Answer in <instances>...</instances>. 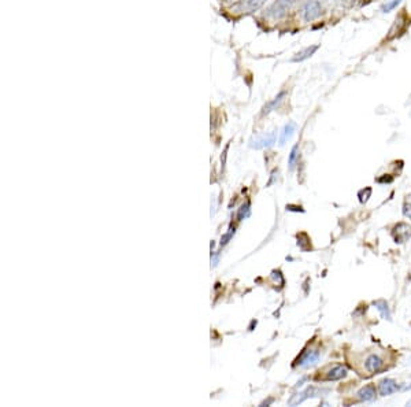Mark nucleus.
<instances>
[{
	"label": "nucleus",
	"instance_id": "1",
	"mask_svg": "<svg viewBox=\"0 0 411 407\" xmlns=\"http://www.w3.org/2000/svg\"><path fill=\"white\" fill-rule=\"evenodd\" d=\"M296 1L297 0H275L267 10V16L273 19H280L295 6Z\"/></svg>",
	"mask_w": 411,
	"mask_h": 407
},
{
	"label": "nucleus",
	"instance_id": "2",
	"mask_svg": "<svg viewBox=\"0 0 411 407\" xmlns=\"http://www.w3.org/2000/svg\"><path fill=\"white\" fill-rule=\"evenodd\" d=\"M322 14V4L318 0H308L306 1L302 8V17L306 22H312Z\"/></svg>",
	"mask_w": 411,
	"mask_h": 407
},
{
	"label": "nucleus",
	"instance_id": "3",
	"mask_svg": "<svg viewBox=\"0 0 411 407\" xmlns=\"http://www.w3.org/2000/svg\"><path fill=\"white\" fill-rule=\"evenodd\" d=\"M392 235H394L396 243H406L409 238H411V226L409 223L404 222L397 223L394 228Z\"/></svg>",
	"mask_w": 411,
	"mask_h": 407
},
{
	"label": "nucleus",
	"instance_id": "4",
	"mask_svg": "<svg viewBox=\"0 0 411 407\" xmlns=\"http://www.w3.org/2000/svg\"><path fill=\"white\" fill-rule=\"evenodd\" d=\"M382 366H384V361H382V358H380V356H378V355H376V354L369 355V356H367V359L365 361V368L369 373H376V372L381 370Z\"/></svg>",
	"mask_w": 411,
	"mask_h": 407
},
{
	"label": "nucleus",
	"instance_id": "5",
	"mask_svg": "<svg viewBox=\"0 0 411 407\" xmlns=\"http://www.w3.org/2000/svg\"><path fill=\"white\" fill-rule=\"evenodd\" d=\"M347 376V368L342 365H335L325 376V381H337Z\"/></svg>",
	"mask_w": 411,
	"mask_h": 407
},
{
	"label": "nucleus",
	"instance_id": "6",
	"mask_svg": "<svg viewBox=\"0 0 411 407\" xmlns=\"http://www.w3.org/2000/svg\"><path fill=\"white\" fill-rule=\"evenodd\" d=\"M275 141V133H269V135H263L260 137H257L255 140L251 141L252 148H265V147H270Z\"/></svg>",
	"mask_w": 411,
	"mask_h": 407
},
{
	"label": "nucleus",
	"instance_id": "7",
	"mask_svg": "<svg viewBox=\"0 0 411 407\" xmlns=\"http://www.w3.org/2000/svg\"><path fill=\"white\" fill-rule=\"evenodd\" d=\"M318 359H320V353L318 351H314V350L312 351H307V353L302 355L299 365L302 368H310L312 365H315L318 362Z\"/></svg>",
	"mask_w": 411,
	"mask_h": 407
},
{
	"label": "nucleus",
	"instance_id": "8",
	"mask_svg": "<svg viewBox=\"0 0 411 407\" xmlns=\"http://www.w3.org/2000/svg\"><path fill=\"white\" fill-rule=\"evenodd\" d=\"M318 48H320V46H318V44H315V46L306 47L305 50H302V51H299L297 54H295V56L292 58V62L297 63V62H303V61H306V59H308V58H311L312 55H314L315 52H317V51H318Z\"/></svg>",
	"mask_w": 411,
	"mask_h": 407
},
{
	"label": "nucleus",
	"instance_id": "9",
	"mask_svg": "<svg viewBox=\"0 0 411 407\" xmlns=\"http://www.w3.org/2000/svg\"><path fill=\"white\" fill-rule=\"evenodd\" d=\"M397 384H396L395 380L392 378H385L382 380L380 383V395L381 396H388V395H392L394 392L397 391Z\"/></svg>",
	"mask_w": 411,
	"mask_h": 407
},
{
	"label": "nucleus",
	"instance_id": "10",
	"mask_svg": "<svg viewBox=\"0 0 411 407\" xmlns=\"http://www.w3.org/2000/svg\"><path fill=\"white\" fill-rule=\"evenodd\" d=\"M358 398L363 402H370L376 398V387L373 384L365 385L362 390L358 391Z\"/></svg>",
	"mask_w": 411,
	"mask_h": 407
},
{
	"label": "nucleus",
	"instance_id": "11",
	"mask_svg": "<svg viewBox=\"0 0 411 407\" xmlns=\"http://www.w3.org/2000/svg\"><path fill=\"white\" fill-rule=\"evenodd\" d=\"M265 3H266V0H243L241 1V8L245 10V11H248V13H252V11L259 10Z\"/></svg>",
	"mask_w": 411,
	"mask_h": 407
},
{
	"label": "nucleus",
	"instance_id": "12",
	"mask_svg": "<svg viewBox=\"0 0 411 407\" xmlns=\"http://www.w3.org/2000/svg\"><path fill=\"white\" fill-rule=\"evenodd\" d=\"M295 131H296V125L293 122H290L288 125H285L281 132V136H280V144H281V146L282 144H285V143L293 136Z\"/></svg>",
	"mask_w": 411,
	"mask_h": 407
},
{
	"label": "nucleus",
	"instance_id": "13",
	"mask_svg": "<svg viewBox=\"0 0 411 407\" xmlns=\"http://www.w3.org/2000/svg\"><path fill=\"white\" fill-rule=\"evenodd\" d=\"M374 306H376V308L380 311L381 317H382L384 320H391V313H389L388 303H387L385 300H377V302H374Z\"/></svg>",
	"mask_w": 411,
	"mask_h": 407
},
{
	"label": "nucleus",
	"instance_id": "14",
	"mask_svg": "<svg viewBox=\"0 0 411 407\" xmlns=\"http://www.w3.org/2000/svg\"><path fill=\"white\" fill-rule=\"evenodd\" d=\"M285 95H287V92L285 91H282V92H280L275 98H274L269 104H267L266 107H265V110H263V114H267L269 111H272V110H274L275 107H278V104L281 103L282 100H284V98H285Z\"/></svg>",
	"mask_w": 411,
	"mask_h": 407
},
{
	"label": "nucleus",
	"instance_id": "15",
	"mask_svg": "<svg viewBox=\"0 0 411 407\" xmlns=\"http://www.w3.org/2000/svg\"><path fill=\"white\" fill-rule=\"evenodd\" d=\"M400 3H402V0H389L388 3H385V4L381 7V11H382V13H389V11L395 10Z\"/></svg>",
	"mask_w": 411,
	"mask_h": 407
},
{
	"label": "nucleus",
	"instance_id": "16",
	"mask_svg": "<svg viewBox=\"0 0 411 407\" xmlns=\"http://www.w3.org/2000/svg\"><path fill=\"white\" fill-rule=\"evenodd\" d=\"M370 195H372V188H366V189H362V191L358 193L360 203H366V202L369 200V198H370Z\"/></svg>",
	"mask_w": 411,
	"mask_h": 407
},
{
	"label": "nucleus",
	"instance_id": "17",
	"mask_svg": "<svg viewBox=\"0 0 411 407\" xmlns=\"http://www.w3.org/2000/svg\"><path fill=\"white\" fill-rule=\"evenodd\" d=\"M297 151H299V146L296 144V146L292 148V151H291V155H290L291 168H293V165H295V161H296V158H297Z\"/></svg>",
	"mask_w": 411,
	"mask_h": 407
},
{
	"label": "nucleus",
	"instance_id": "18",
	"mask_svg": "<svg viewBox=\"0 0 411 407\" xmlns=\"http://www.w3.org/2000/svg\"><path fill=\"white\" fill-rule=\"evenodd\" d=\"M403 214L404 217L410 218L411 220V203H406L403 206Z\"/></svg>",
	"mask_w": 411,
	"mask_h": 407
},
{
	"label": "nucleus",
	"instance_id": "19",
	"mask_svg": "<svg viewBox=\"0 0 411 407\" xmlns=\"http://www.w3.org/2000/svg\"><path fill=\"white\" fill-rule=\"evenodd\" d=\"M392 177H381V178H377V183H380V184H384V183H387V184H389V183H392Z\"/></svg>",
	"mask_w": 411,
	"mask_h": 407
},
{
	"label": "nucleus",
	"instance_id": "20",
	"mask_svg": "<svg viewBox=\"0 0 411 407\" xmlns=\"http://www.w3.org/2000/svg\"><path fill=\"white\" fill-rule=\"evenodd\" d=\"M250 204H248V203H247V204H245V206H243V207H241V210H240V211H239V217H243V215H247L248 214V211H250Z\"/></svg>",
	"mask_w": 411,
	"mask_h": 407
},
{
	"label": "nucleus",
	"instance_id": "21",
	"mask_svg": "<svg viewBox=\"0 0 411 407\" xmlns=\"http://www.w3.org/2000/svg\"><path fill=\"white\" fill-rule=\"evenodd\" d=\"M410 278H411V276H410Z\"/></svg>",
	"mask_w": 411,
	"mask_h": 407
}]
</instances>
